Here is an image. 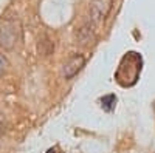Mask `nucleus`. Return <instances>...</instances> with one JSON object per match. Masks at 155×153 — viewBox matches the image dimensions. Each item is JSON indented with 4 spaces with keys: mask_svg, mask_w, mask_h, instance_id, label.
<instances>
[{
    "mask_svg": "<svg viewBox=\"0 0 155 153\" xmlns=\"http://www.w3.org/2000/svg\"><path fill=\"white\" fill-rule=\"evenodd\" d=\"M5 67H6V60L3 56H0V76H2V73L5 71Z\"/></svg>",
    "mask_w": 155,
    "mask_h": 153,
    "instance_id": "423d86ee",
    "label": "nucleus"
},
{
    "mask_svg": "<svg viewBox=\"0 0 155 153\" xmlns=\"http://www.w3.org/2000/svg\"><path fill=\"white\" fill-rule=\"evenodd\" d=\"M20 23L17 20H6L0 27V45L5 49H12L20 40Z\"/></svg>",
    "mask_w": 155,
    "mask_h": 153,
    "instance_id": "f257e3e1",
    "label": "nucleus"
},
{
    "mask_svg": "<svg viewBox=\"0 0 155 153\" xmlns=\"http://www.w3.org/2000/svg\"><path fill=\"white\" fill-rule=\"evenodd\" d=\"M113 0H92L90 3V22L93 25H98L104 22L112 9Z\"/></svg>",
    "mask_w": 155,
    "mask_h": 153,
    "instance_id": "f03ea898",
    "label": "nucleus"
},
{
    "mask_svg": "<svg viewBox=\"0 0 155 153\" xmlns=\"http://www.w3.org/2000/svg\"><path fill=\"white\" fill-rule=\"evenodd\" d=\"M78 39H79V43H81V45H88L92 40H95V31H93V27H90V23L84 25V27L79 30Z\"/></svg>",
    "mask_w": 155,
    "mask_h": 153,
    "instance_id": "20e7f679",
    "label": "nucleus"
},
{
    "mask_svg": "<svg viewBox=\"0 0 155 153\" xmlns=\"http://www.w3.org/2000/svg\"><path fill=\"white\" fill-rule=\"evenodd\" d=\"M85 65V57L82 54H73L62 67V76L65 79H71L79 73Z\"/></svg>",
    "mask_w": 155,
    "mask_h": 153,
    "instance_id": "7ed1b4c3",
    "label": "nucleus"
},
{
    "mask_svg": "<svg viewBox=\"0 0 155 153\" xmlns=\"http://www.w3.org/2000/svg\"><path fill=\"white\" fill-rule=\"evenodd\" d=\"M115 104H116V96L115 94H106L101 99V107L106 111H112L115 108Z\"/></svg>",
    "mask_w": 155,
    "mask_h": 153,
    "instance_id": "39448f33",
    "label": "nucleus"
},
{
    "mask_svg": "<svg viewBox=\"0 0 155 153\" xmlns=\"http://www.w3.org/2000/svg\"><path fill=\"white\" fill-rule=\"evenodd\" d=\"M5 133V125H3V122L2 121H0V136H2Z\"/></svg>",
    "mask_w": 155,
    "mask_h": 153,
    "instance_id": "0eeeda50",
    "label": "nucleus"
}]
</instances>
